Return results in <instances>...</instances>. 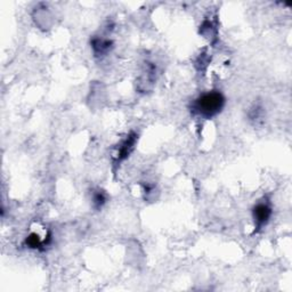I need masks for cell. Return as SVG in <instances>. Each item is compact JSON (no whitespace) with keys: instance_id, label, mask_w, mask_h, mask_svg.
<instances>
[{"instance_id":"obj_1","label":"cell","mask_w":292,"mask_h":292,"mask_svg":"<svg viewBox=\"0 0 292 292\" xmlns=\"http://www.w3.org/2000/svg\"><path fill=\"white\" fill-rule=\"evenodd\" d=\"M225 97L221 92L204 93L194 101L192 110L195 114L204 119H211L222 112L225 106Z\"/></svg>"},{"instance_id":"obj_2","label":"cell","mask_w":292,"mask_h":292,"mask_svg":"<svg viewBox=\"0 0 292 292\" xmlns=\"http://www.w3.org/2000/svg\"><path fill=\"white\" fill-rule=\"evenodd\" d=\"M272 207L268 202L257 203L252 210V217L253 221H255L256 229L259 230L267 224L270 217H272Z\"/></svg>"},{"instance_id":"obj_3","label":"cell","mask_w":292,"mask_h":292,"mask_svg":"<svg viewBox=\"0 0 292 292\" xmlns=\"http://www.w3.org/2000/svg\"><path fill=\"white\" fill-rule=\"evenodd\" d=\"M137 139H138V135L135 134V132H130V134L127 136V138L122 140V143L119 145L117 154H115V163H117V165L123 161L124 159L129 157V154L131 153L132 150H134V146Z\"/></svg>"},{"instance_id":"obj_4","label":"cell","mask_w":292,"mask_h":292,"mask_svg":"<svg viewBox=\"0 0 292 292\" xmlns=\"http://www.w3.org/2000/svg\"><path fill=\"white\" fill-rule=\"evenodd\" d=\"M93 49L95 51L96 55H103L110 50L111 46H112V41L109 39H103V38H96L92 41Z\"/></svg>"},{"instance_id":"obj_5","label":"cell","mask_w":292,"mask_h":292,"mask_svg":"<svg viewBox=\"0 0 292 292\" xmlns=\"http://www.w3.org/2000/svg\"><path fill=\"white\" fill-rule=\"evenodd\" d=\"M25 244H27L29 248H32V249H41V247H44L45 244H47V242L42 241L39 236L32 233L31 235L28 236L27 240H25Z\"/></svg>"},{"instance_id":"obj_6","label":"cell","mask_w":292,"mask_h":292,"mask_svg":"<svg viewBox=\"0 0 292 292\" xmlns=\"http://www.w3.org/2000/svg\"><path fill=\"white\" fill-rule=\"evenodd\" d=\"M106 203V194L103 191H97L93 194V204L96 209H101Z\"/></svg>"}]
</instances>
